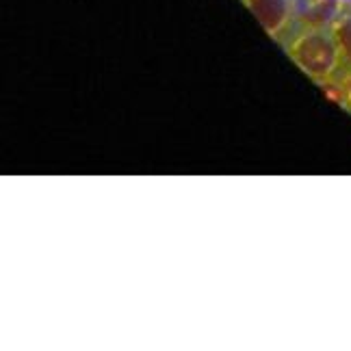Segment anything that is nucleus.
<instances>
[{"label":"nucleus","instance_id":"423d86ee","mask_svg":"<svg viewBox=\"0 0 351 351\" xmlns=\"http://www.w3.org/2000/svg\"><path fill=\"white\" fill-rule=\"evenodd\" d=\"M347 3H351V0H347Z\"/></svg>","mask_w":351,"mask_h":351},{"label":"nucleus","instance_id":"20e7f679","mask_svg":"<svg viewBox=\"0 0 351 351\" xmlns=\"http://www.w3.org/2000/svg\"><path fill=\"white\" fill-rule=\"evenodd\" d=\"M332 35L336 39V46H339L341 59L351 65V18L336 20L332 24Z\"/></svg>","mask_w":351,"mask_h":351},{"label":"nucleus","instance_id":"f03ea898","mask_svg":"<svg viewBox=\"0 0 351 351\" xmlns=\"http://www.w3.org/2000/svg\"><path fill=\"white\" fill-rule=\"evenodd\" d=\"M343 9V0H293V13L306 29H328Z\"/></svg>","mask_w":351,"mask_h":351},{"label":"nucleus","instance_id":"7ed1b4c3","mask_svg":"<svg viewBox=\"0 0 351 351\" xmlns=\"http://www.w3.org/2000/svg\"><path fill=\"white\" fill-rule=\"evenodd\" d=\"M269 35H278L293 16V0H243Z\"/></svg>","mask_w":351,"mask_h":351},{"label":"nucleus","instance_id":"39448f33","mask_svg":"<svg viewBox=\"0 0 351 351\" xmlns=\"http://www.w3.org/2000/svg\"><path fill=\"white\" fill-rule=\"evenodd\" d=\"M341 87H343V104L351 111V70L345 74V78L341 80Z\"/></svg>","mask_w":351,"mask_h":351},{"label":"nucleus","instance_id":"f257e3e1","mask_svg":"<svg viewBox=\"0 0 351 351\" xmlns=\"http://www.w3.org/2000/svg\"><path fill=\"white\" fill-rule=\"evenodd\" d=\"M287 52L291 61L319 85L332 80L336 67L343 61L334 35L323 29H308L306 33L297 35Z\"/></svg>","mask_w":351,"mask_h":351}]
</instances>
